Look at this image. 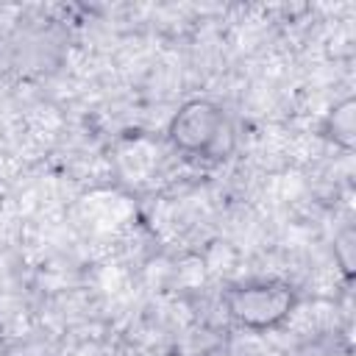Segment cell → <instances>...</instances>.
<instances>
[{
    "label": "cell",
    "mask_w": 356,
    "mask_h": 356,
    "mask_svg": "<svg viewBox=\"0 0 356 356\" xmlns=\"http://www.w3.org/2000/svg\"><path fill=\"white\" fill-rule=\"evenodd\" d=\"M228 317L256 334L281 328L298 309V289L281 278H250L222 292Z\"/></svg>",
    "instance_id": "cell-1"
},
{
    "label": "cell",
    "mask_w": 356,
    "mask_h": 356,
    "mask_svg": "<svg viewBox=\"0 0 356 356\" xmlns=\"http://www.w3.org/2000/svg\"><path fill=\"white\" fill-rule=\"evenodd\" d=\"M167 139L184 156L220 159L231 150L234 131L220 103L209 97H192L172 114L167 125Z\"/></svg>",
    "instance_id": "cell-2"
},
{
    "label": "cell",
    "mask_w": 356,
    "mask_h": 356,
    "mask_svg": "<svg viewBox=\"0 0 356 356\" xmlns=\"http://www.w3.org/2000/svg\"><path fill=\"white\" fill-rule=\"evenodd\" d=\"M320 131L328 142H334V147L353 150V145H356V97L345 95L342 100H337L328 108V114L323 117Z\"/></svg>",
    "instance_id": "cell-3"
},
{
    "label": "cell",
    "mask_w": 356,
    "mask_h": 356,
    "mask_svg": "<svg viewBox=\"0 0 356 356\" xmlns=\"http://www.w3.org/2000/svg\"><path fill=\"white\" fill-rule=\"evenodd\" d=\"M334 261L342 270V275L350 281L353 278V264H356V231H353V225H345L334 236Z\"/></svg>",
    "instance_id": "cell-4"
}]
</instances>
